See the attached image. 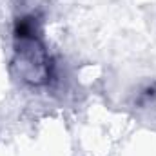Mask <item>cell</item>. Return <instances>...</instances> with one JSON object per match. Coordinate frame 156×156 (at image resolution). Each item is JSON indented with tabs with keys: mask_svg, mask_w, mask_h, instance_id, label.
I'll return each mask as SVG.
<instances>
[{
	"mask_svg": "<svg viewBox=\"0 0 156 156\" xmlns=\"http://www.w3.org/2000/svg\"><path fill=\"white\" fill-rule=\"evenodd\" d=\"M15 53L22 80L31 85H44L53 78V62L40 38L38 18L29 15L15 24Z\"/></svg>",
	"mask_w": 156,
	"mask_h": 156,
	"instance_id": "cell-1",
	"label": "cell"
}]
</instances>
